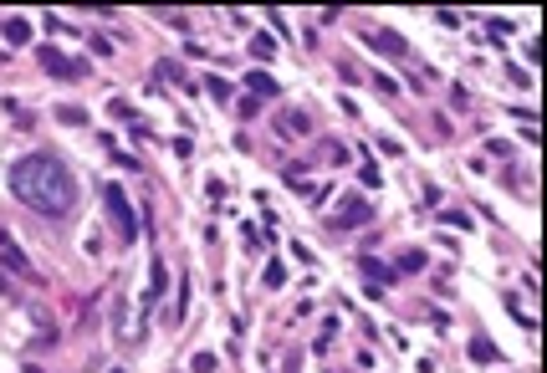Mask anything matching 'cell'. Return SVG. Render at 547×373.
<instances>
[{
    "mask_svg": "<svg viewBox=\"0 0 547 373\" xmlns=\"http://www.w3.org/2000/svg\"><path fill=\"white\" fill-rule=\"evenodd\" d=\"M52 118H57V123H72V128H82V123H87V107H77V102H61V107H52Z\"/></svg>",
    "mask_w": 547,
    "mask_h": 373,
    "instance_id": "cell-12",
    "label": "cell"
},
{
    "mask_svg": "<svg viewBox=\"0 0 547 373\" xmlns=\"http://www.w3.org/2000/svg\"><path fill=\"white\" fill-rule=\"evenodd\" d=\"M87 47H93L98 57H113V52H118V47H113V41H107V36H93V41H87Z\"/></svg>",
    "mask_w": 547,
    "mask_h": 373,
    "instance_id": "cell-21",
    "label": "cell"
},
{
    "mask_svg": "<svg viewBox=\"0 0 547 373\" xmlns=\"http://www.w3.org/2000/svg\"><path fill=\"white\" fill-rule=\"evenodd\" d=\"M358 266H363V276H368V281H379V287H394V281H399V271H389L384 261H374V256H363Z\"/></svg>",
    "mask_w": 547,
    "mask_h": 373,
    "instance_id": "cell-8",
    "label": "cell"
},
{
    "mask_svg": "<svg viewBox=\"0 0 547 373\" xmlns=\"http://www.w3.org/2000/svg\"><path fill=\"white\" fill-rule=\"evenodd\" d=\"M261 281H266V287H281V281H287V266H281V261H266V271H261Z\"/></svg>",
    "mask_w": 547,
    "mask_h": 373,
    "instance_id": "cell-17",
    "label": "cell"
},
{
    "mask_svg": "<svg viewBox=\"0 0 547 373\" xmlns=\"http://www.w3.org/2000/svg\"><path fill=\"white\" fill-rule=\"evenodd\" d=\"M246 87H251V97H276L281 93L271 72H246Z\"/></svg>",
    "mask_w": 547,
    "mask_h": 373,
    "instance_id": "cell-9",
    "label": "cell"
},
{
    "mask_svg": "<svg viewBox=\"0 0 547 373\" xmlns=\"http://www.w3.org/2000/svg\"><path fill=\"white\" fill-rule=\"evenodd\" d=\"M251 57H261V61H271V57H276V36H266V31H256V36H251Z\"/></svg>",
    "mask_w": 547,
    "mask_h": 373,
    "instance_id": "cell-13",
    "label": "cell"
},
{
    "mask_svg": "<svg viewBox=\"0 0 547 373\" xmlns=\"http://www.w3.org/2000/svg\"><path fill=\"white\" fill-rule=\"evenodd\" d=\"M6 41H11V47H26V41H31V20L26 16H11L6 20Z\"/></svg>",
    "mask_w": 547,
    "mask_h": 373,
    "instance_id": "cell-11",
    "label": "cell"
},
{
    "mask_svg": "<svg viewBox=\"0 0 547 373\" xmlns=\"http://www.w3.org/2000/svg\"><path fill=\"white\" fill-rule=\"evenodd\" d=\"M164 287H169V271H164V261L154 256V261H148V292H143V307H159Z\"/></svg>",
    "mask_w": 547,
    "mask_h": 373,
    "instance_id": "cell-7",
    "label": "cell"
},
{
    "mask_svg": "<svg viewBox=\"0 0 547 373\" xmlns=\"http://www.w3.org/2000/svg\"><path fill=\"white\" fill-rule=\"evenodd\" d=\"M368 41H374V52H384V57H404V41L394 31H368Z\"/></svg>",
    "mask_w": 547,
    "mask_h": 373,
    "instance_id": "cell-10",
    "label": "cell"
},
{
    "mask_svg": "<svg viewBox=\"0 0 547 373\" xmlns=\"http://www.w3.org/2000/svg\"><path fill=\"white\" fill-rule=\"evenodd\" d=\"M440 220L455 225V230H471V215H466V210H440Z\"/></svg>",
    "mask_w": 547,
    "mask_h": 373,
    "instance_id": "cell-18",
    "label": "cell"
},
{
    "mask_svg": "<svg viewBox=\"0 0 547 373\" xmlns=\"http://www.w3.org/2000/svg\"><path fill=\"white\" fill-rule=\"evenodd\" d=\"M0 266H11L16 276H26V281H41V271H36V266H31V261H26V256H20V251H16V240H11L6 230H0Z\"/></svg>",
    "mask_w": 547,
    "mask_h": 373,
    "instance_id": "cell-5",
    "label": "cell"
},
{
    "mask_svg": "<svg viewBox=\"0 0 547 373\" xmlns=\"http://www.w3.org/2000/svg\"><path fill=\"white\" fill-rule=\"evenodd\" d=\"M107 373H128V368H107Z\"/></svg>",
    "mask_w": 547,
    "mask_h": 373,
    "instance_id": "cell-23",
    "label": "cell"
},
{
    "mask_svg": "<svg viewBox=\"0 0 547 373\" xmlns=\"http://www.w3.org/2000/svg\"><path fill=\"white\" fill-rule=\"evenodd\" d=\"M425 266H430L425 251H404V256H399V271H425Z\"/></svg>",
    "mask_w": 547,
    "mask_h": 373,
    "instance_id": "cell-16",
    "label": "cell"
},
{
    "mask_svg": "<svg viewBox=\"0 0 547 373\" xmlns=\"http://www.w3.org/2000/svg\"><path fill=\"white\" fill-rule=\"evenodd\" d=\"M36 57H41V72H52V77H61V82H77V77L87 72L82 61H72V57H61L57 47H41Z\"/></svg>",
    "mask_w": 547,
    "mask_h": 373,
    "instance_id": "cell-4",
    "label": "cell"
},
{
    "mask_svg": "<svg viewBox=\"0 0 547 373\" xmlns=\"http://www.w3.org/2000/svg\"><path fill=\"white\" fill-rule=\"evenodd\" d=\"M471 358H476V363H496V343L476 333V338H471Z\"/></svg>",
    "mask_w": 547,
    "mask_h": 373,
    "instance_id": "cell-14",
    "label": "cell"
},
{
    "mask_svg": "<svg viewBox=\"0 0 547 373\" xmlns=\"http://www.w3.org/2000/svg\"><path fill=\"white\" fill-rule=\"evenodd\" d=\"M113 338H128V317H123V302L113 297Z\"/></svg>",
    "mask_w": 547,
    "mask_h": 373,
    "instance_id": "cell-19",
    "label": "cell"
},
{
    "mask_svg": "<svg viewBox=\"0 0 547 373\" xmlns=\"http://www.w3.org/2000/svg\"><path fill=\"white\" fill-rule=\"evenodd\" d=\"M11 194L26 210H36L41 220H67L77 210V179L61 169L57 153H26V159L11 164Z\"/></svg>",
    "mask_w": 547,
    "mask_h": 373,
    "instance_id": "cell-1",
    "label": "cell"
},
{
    "mask_svg": "<svg viewBox=\"0 0 547 373\" xmlns=\"http://www.w3.org/2000/svg\"><path fill=\"white\" fill-rule=\"evenodd\" d=\"M200 87H205V93H210L215 102H230V82H225V77H205Z\"/></svg>",
    "mask_w": 547,
    "mask_h": 373,
    "instance_id": "cell-15",
    "label": "cell"
},
{
    "mask_svg": "<svg viewBox=\"0 0 547 373\" xmlns=\"http://www.w3.org/2000/svg\"><path fill=\"white\" fill-rule=\"evenodd\" d=\"M102 200H107V215H113V225H118V235H123V246H134V240H139V210L128 205L123 184H102Z\"/></svg>",
    "mask_w": 547,
    "mask_h": 373,
    "instance_id": "cell-2",
    "label": "cell"
},
{
    "mask_svg": "<svg viewBox=\"0 0 547 373\" xmlns=\"http://www.w3.org/2000/svg\"><path fill=\"white\" fill-rule=\"evenodd\" d=\"M20 373H41V368H36V363H26V368H20Z\"/></svg>",
    "mask_w": 547,
    "mask_h": 373,
    "instance_id": "cell-22",
    "label": "cell"
},
{
    "mask_svg": "<svg viewBox=\"0 0 547 373\" xmlns=\"http://www.w3.org/2000/svg\"><path fill=\"white\" fill-rule=\"evenodd\" d=\"M276 134L281 138H307L312 134V118L302 113V107H281V113H276Z\"/></svg>",
    "mask_w": 547,
    "mask_h": 373,
    "instance_id": "cell-6",
    "label": "cell"
},
{
    "mask_svg": "<svg viewBox=\"0 0 547 373\" xmlns=\"http://www.w3.org/2000/svg\"><path fill=\"white\" fill-rule=\"evenodd\" d=\"M215 368H220L215 353H194V373H215Z\"/></svg>",
    "mask_w": 547,
    "mask_h": 373,
    "instance_id": "cell-20",
    "label": "cell"
},
{
    "mask_svg": "<svg viewBox=\"0 0 547 373\" xmlns=\"http://www.w3.org/2000/svg\"><path fill=\"white\" fill-rule=\"evenodd\" d=\"M368 220H374V205H368L363 194H348L343 210H338L327 225H333V230H358V225H368Z\"/></svg>",
    "mask_w": 547,
    "mask_h": 373,
    "instance_id": "cell-3",
    "label": "cell"
}]
</instances>
